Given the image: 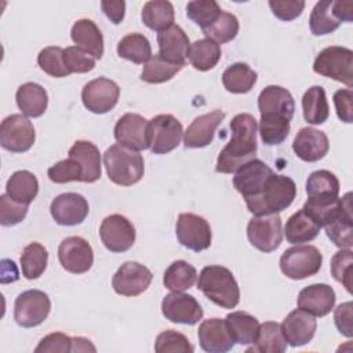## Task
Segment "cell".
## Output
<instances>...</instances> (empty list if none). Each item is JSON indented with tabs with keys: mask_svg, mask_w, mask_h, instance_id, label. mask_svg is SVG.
Segmentation results:
<instances>
[{
	"mask_svg": "<svg viewBox=\"0 0 353 353\" xmlns=\"http://www.w3.org/2000/svg\"><path fill=\"white\" fill-rule=\"evenodd\" d=\"M258 123L250 113H239L230 121L232 138L216 159V172L232 174L256 153Z\"/></svg>",
	"mask_w": 353,
	"mask_h": 353,
	"instance_id": "obj_1",
	"label": "cell"
},
{
	"mask_svg": "<svg viewBox=\"0 0 353 353\" xmlns=\"http://www.w3.org/2000/svg\"><path fill=\"white\" fill-rule=\"evenodd\" d=\"M307 201L303 208L324 228L339 205V181L328 170L312 172L306 181Z\"/></svg>",
	"mask_w": 353,
	"mask_h": 353,
	"instance_id": "obj_2",
	"label": "cell"
},
{
	"mask_svg": "<svg viewBox=\"0 0 353 353\" xmlns=\"http://www.w3.org/2000/svg\"><path fill=\"white\" fill-rule=\"evenodd\" d=\"M295 196V182L290 176L273 172L254 196L245 199V204L254 215L279 214L292 204Z\"/></svg>",
	"mask_w": 353,
	"mask_h": 353,
	"instance_id": "obj_3",
	"label": "cell"
},
{
	"mask_svg": "<svg viewBox=\"0 0 353 353\" xmlns=\"http://www.w3.org/2000/svg\"><path fill=\"white\" fill-rule=\"evenodd\" d=\"M197 288L211 302L223 309H233L240 302V288L233 273L221 265L203 268L199 276Z\"/></svg>",
	"mask_w": 353,
	"mask_h": 353,
	"instance_id": "obj_4",
	"label": "cell"
},
{
	"mask_svg": "<svg viewBox=\"0 0 353 353\" xmlns=\"http://www.w3.org/2000/svg\"><path fill=\"white\" fill-rule=\"evenodd\" d=\"M103 164L109 179L120 186H131L143 176L145 164L139 152L114 143L103 153Z\"/></svg>",
	"mask_w": 353,
	"mask_h": 353,
	"instance_id": "obj_5",
	"label": "cell"
},
{
	"mask_svg": "<svg viewBox=\"0 0 353 353\" xmlns=\"http://www.w3.org/2000/svg\"><path fill=\"white\" fill-rule=\"evenodd\" d=\"M313 70L317 74L353 87V51L346 47L331 46L321 50L314 62Z\"/></svg>",
	"mask_w": 353,
	"mask_h": 353,
	"instance_id": "obj_6",
	"label": "cell"
},
{
	"mask_svg": "<svg viewBox=\"0 0 353 353\" xmlns=\"http://www.w3.org/2000/svg\"><path fill=\"white\" fill-rule=\"evenodd\" d=\"M323 265V254L314 245H294L285 250L280 258V269L291 280H303L319 273Z\"/></svg>",
	"mask_w": 353,
	"mask_h": 353,
	"instance_id": "obj_7",
	"label": "cell"
},
{
	"mask_svg": "<svg viewBox=\"0 0 353 353\" xmlns=\"http://www.w3.org/2000/svg\"><path fill=\"white\" fill-rule=\"evenodd\" d=\"M51 301L40 290L21 292L14 302V320L23 328L40 325L50 314Z\"/></svg>",
	"mask_w": 353,
	"mask_h": 353,
	"instance_id": "obj_8",
	"label": "cell"
},
{
	"mask_svg": "<svg viewBox=\"0 0 353 353\" xmlns=\"http://www.w3.org/2000/svg\"><path fill=\"white\" fill-rule=\"evenodd\" d=\"M247 237L250 243L262 252L277 250L283 240L280 215H254L247 226Z\"/></svg>",
	"mask_w": 353,
	"mask_h": 353,
	"instance_id": "obj_9",
	"label": "cell"
},
{
	"mask_svg": "<svg viewBox=\"0 0 353 353\" xmlns=\"http://www.w3.org/2000/svg\"><path fill=\"white\" fill-rule=\"evenodd\" d=\"M183 128L172 114H157L149 120V148L154 154H165L178 148Z\"/></svg>",
	"mask_w": 353,
	"mask_h": 353,
	"instance_id": "obj_10",
	"label": "cell"
},
{
	"mask_svg": "<svg viewBox=\"0 0 353 353\" xmlns=\"http://www.w3.org/2000/svg\"><path fill=\"white\" fill-rule=\"evenodd\" d=\"M33 124L25 114L7 116L0 124V145L6 150L23 153L34 143Z\"/></svg>",
	"mask_w": 353,
	"mask_h": 353,
	"instance_id": "obj_11",
	"label": "cell"
},
{
	"mask_svg": "<svg viewBox=\"0 0 353 353\" xmlns=\"http://www.w3.org/2000/svg\"><path fill=\"white\" fill-rule=\"evenodd\" d=\"M175 234L181 245L194 252L207 250L211 245L210 223L200 215L192 212H182L178 216Z\"/></svg>",
	"mask_w": 353,
	"mask_h": 353,
	"instance_id": "obj_12",
	"label": "cell"
},
{
	"mask_svg": "<svg viewBox=\"0 0 353 353\" xmlns=\"http://www.w3.org/2000/svg\"><path fill=\"white\" fill-rule=\"evenodd\" d=\"M99 237L110 252H125L135 243V228L127 216L112 214L102 221Z\"/></svg>",
	"mask_w": 353,
	"mask_h": 353,
	"instance_id": "obj_13",
	"label": "cell"
},
{
	"mask_svg": "<svg viewBox=\"0 0 353 353\" xmlns=\"http://www.w3.org/2000/svg\"><path fill=\"white\" fill-rule=\"evenodd\" d=\"M120 97V87L108 77H98L88 81L81 90V101L85 109L95 114L112 110Z\"/></svg>",
	"mask_w": 353,
	"mask_h": 353,
	"instance_id": "obj_14",
	"label": "cell"
},
{
	"mask_svg": "<svg viewBox=\"0 0 353 353\" xmlns=\"http://www.w3.org/2000/svg\"><path fill=\"white\" fill-rule=\"evenodd\" d=\"M153 279L152 272L142 263L124 262L112 279V287L116 294L123 296H138L148 290Z\"/></svg>",
	"mask_w": 353,
	"mask_h": 353,
	"instance_id": "obj_15",
	"label": "cell"
},
{
	"mask_svg": "<svg viewBox=\"0 0 353 353\" xmlns=\"http://www.w3.org/2000/svg\"><path fill=\"white\" fill-rule=\"evenodd\" d=\"M58 259L66 272L81 274L91 269L94 263V251L83 237L70 236L61 241L58 247Z\"/></svg>",
	"mask_w": 353,
	"mask_h": 353,
	"instance_id": "obj_16",
	"label": "cell"
},
{
	"mask_svg": "<svg viewBox=\"0 0 353 353\" xmlns=\"http://www.w3.org/2000/svg\"><path fill=\"white\" fill-rule=\"evenodd\" d=\"M114 139L117 143L137 152L148 149L149 120L137 113L123 114L114 125Z\"/></svg>",
	"mask_w": 353,
	"mask_h": 353,
	"instance_id": "obj_17",
	"label": "cell"
},
{
	"mask_svg": "<svg viewBox=\"0 0 353 353\" xmlns=\"http://www.w3.org/2000/svg\"><path fill=\"white\" fill-rule=\"evenodd\" d=\"M163 316L176 324L194 325L203 319V309L193 295L171 292L161 301Z\"/></svg>",
	"mask_w": 353,
	"mask_h": 353,
	"instance_id": "obj_18",
	"label": "cell"
},
{
	"mask_svg": "<svg viewBox=\"0 0 353 353\" xmlns=\"http://www.w3.org/2000/svg\"><path fill=\"white\" fill-rule=\"evenodd\" d=\"M352 193L339 199V205L334 215L324 225L328 239L339 248H352L353 245V215Z\"/></svg>",
	"mask_w": 353,
	"mask_h": 353,
	"instance_id": "obj_19",
	"label": "cell"
},
{
	"mask_svg": "<svg viewBox=\"0 0 353 353\" xmlns=\"http://www.w3.org/2000/svg\"><path fill=\"white\" fill-rule=\"evenodd\" d=\"M50 212L58 225L74 226L87 218L90 207L84 196L69 192L62 193L52 200Z\"/></svg>",
	"mask_w": 353,
	"mask_h": 353,
	"instance_id": "obj_20",
	"label": "cell"
},
{
	"mask_svg": "<svg viewBox=\"0 0 353 353\" xmlns=\"http://www.w3.org/2000/svg\"><path fill=\"white\" fill-rule=\"evenodd\" d=\"M223 119H225V112L219 109H215L210 113L196 117L183 132L185 148L199 149V148L208 146L214 141L215 131Z\"/></svg>",
	"mask_w": 353,
	"mask_h": 353,
	"instance_id": "obj_21",
	"label": "cell"
},
{
	"mask_svg": "<svg viewBox=\"0 0 353 353\" xmlns=\"http://www.w3.org/2000/svg\"><path fill=\"white\" fill-rule=\"evenodd\" d=\"M280 325L287 343L292 347L309 343L313 339L317 330L314 316L299 307L287 314V317L283 320Z\"/></svg>",
	"mask_w": 353,
	"mask_h": 353,
	"instance_id": "obj_22",
	"label": "cell"
},
{
	"mask_svg": "<svg viewBox=\"0 0 353 353\" xmlns=\"http://www.w3.org/2000/svg\"><path fill=\"white\" fill-rule=\"evenodd\" d=\"M274 171L265 164L259 159H252L243 164L233 176V186L243 196V199H248L254 196L265 183V181Z\"/></svg>",
	"mask_w": 353,
	"mask_h": 353,
	"instance_id": "obj_23",
	"label": "cell"
},
{
	"mask_svg": "<svg viewBox=\"0 0 353 353\" xmlns=\"http://www.w3.org/2000/svg\"><path fill=\"white\" fill-rule=\"evenodd\" d=\"M335 299V291L332 287L319 283L301 290L296 305L299 309L310 313L314 317H324L334 309Z\"/></svg>",
	"mask_w": 353,
	"mask_h": 353,
	"instance_id": "obj_24",
	"label": "cell"
},
{
	"mask_svg": "<svg viewBox=\"0 0 353 353\" xmlns=\"http://www.w3.org/2000/svg\"><path fill=\"white\" fill-rule=\"evenodd\" d=\"M197 336L201 349L208 353H226L234 345L225 319L214 317L201 321L197 330Z\"/></svg>",
	"mask_w": 353,
	"mask_h": 353,
	"instance_id": "obj_25",
	"label": "cell"
},
{
	"mask_svg": "<svg viewBox=\"0 0 353 353\" xmlns=\"http://www.w3.org/2000/svg\"><path fill=\"white\" fill-rule=\"evenodd\" d=\"M157 44L159 55L163 59L181 66L186 65L190 43L188 34L179 25H172L171 28L160 32L157 34Z\"/></svg>",
	"mask_w": 353,
	"mask_h": 353,
	"instance_id": "obj_26",
	"label": "cell"
},
{
	"mask_svg": "<svg viewBox=\"0 0 353 353\" xmlns=\"http://www.w3.org/2000/svg\"><path fill=\"white\" fill-rule=\"evenodd\" d=\"M330 149L328 137L313 127L301 128L292 142V150L295 154L307 163L323 159Z\"/></svg>",
	"mask_w": 353,
	"mask_h": 353,
	"instance_id": "obj_27",
	"label": "cell"
},
{
	"mask_svg": "<svg viewBox=\"0 0 353 353\" xmlns=\"http://www.w3.org/2000/svg\"><path fill=\"white\" fill-rule=\"evenodd\" d=\"M258 109L261 114H280L291 120L295 110V102L288 90L280 85H268L258 97Z\"/></svg>",
	"mask_w": 353,
	"mask_h": 353,
	"instance_id": "obj_28",
	"label": "cell"
},
{
	"mask_svg": "<svg viewBox=\"0 0 353 353\" xmlns=\"http://www.w3.org/2000/svg\"><path fill=\"white\" fill-rule=\"evenodd\" d=\"M73 43L91 54L95 59H101L103 55V36L94 21L83 18L73 23L70 30Z\"/></svg>",
	"mask_w": 353,
	"mask_h": 353,
	"instance_id": "obj_29",
	"label": "cell"
},
{
	"mask_svg": "<svg viewBox=\"0 0 353 353\" xmlns=\"http://www.w3.org/2000/svg\"><path fill=\"white\" fill-rule=\"evenodd\" d=\"M320 229L321 226L317 221L302 207L288 218L284 226V236L291 244H302L316 239Z\"/></svg>",
	"mask_w": 353,
	"mask_h": 353,
	"instance_id": "obj_30",
	"label": "cell"
},
{
	"mask_svg": "<svg viewBox=\"0 0 353 353\" xmlns=\"http://www.w3.org/2000/svg\"><path fill=\"white\" fill-rule=\"evenodd\" d=\"M15 99L22 114L28 117H40L47 110V91L37 83H25L19 85Z\"/></svg>",
	"mask_w": 353,
	"mask_h": 353,
	"instance_id": "obj_31",
	"label": "cell"
},
{
	"mask_svg": "<svg viewBox=\"0 0 353 353\" xmlns=\"http://www.w3.org/2000/svg\"><path fill=\"white\" fill-rule=\"evenodd\" d=\"M228 331L234 343L254 345L259 331L258 320L247 312H232L225 319Z\"/></svg>",
	"mask_w": 353,
	"mask_h": 353,
	"instance_id": "obj_32",
	"label": "cell"
},
{
	"mask_svg": "<svg viewBox=\"0 0 353 353\" xmlns=\"http://www.w3.org/2000/svg\"><path fill=\"white\" fill-rule=\"evenodd\" d=\"M68 154L74 156L84 168V182L92 183L101 178L99 149L90 141H76Z\"/></svg>",
	"mask_w": 353,
	"mask_h": 353,
	"instance_id": "obj_33",
	"label": "cell"
},
{
	"mask_svg": "<svg viewBox=\"0 0 353 353\" xmlns=\"http://www.w3.org/2000/svg\"><path fill=\"white\" fill-rule=\"evenodd\" d=\"M6 193L17 203L29 205L39 193L37 178L26 170L14 172L6 185Z\"/></svg>",
	"mask_w": 353,
	"mask_h": 353,
	"instance_id": "obj_34",
	"label": "cell"
},
{
	"mask_svg": "<svg viewBox=\"0 0 353 353\" xmlns=\"http://www.w3.org/2000/svg\"><path fill=\"white\" fill-rule=\"evenodd\" d=\"M174 7L167 0L148 1L141 12L143 25L159 33L174 25Z\"/></svg>",
	"mask_w": 353,
	"mask_h": 353,
	"instance_id": "obj_35",
	"label": "cell"
},
{
	"mask_svg": "<svg viewBox=\"0 0 353 353\" xmlns=\"http://www.w3.org/2000/svg\"><path fill=\"white\" fill-rule=\"evenodd\" d=\"M303 117L309 124H323L330 116L325 91L321 85L310 87L302 97Z\"/></svg>",
	"mask_w": 353,
	"mask_h": 353,
	"instance_id": "obj_36",
	"label": "cell"
},
{
	"mask_svg": "<svg viewBox=\"0 0 353 353\" xmlns=\"http://www.w3.org/2000/svg\"><path fill=\"white\" fill-rule=\"evenodd\" d=\"M197 280V270L186 261H174L164 272L163 284L172 292H183L193 287Z\"/></svg>",
	"mask_w": 353,
	"mask_h": 353,
	"instance_id": "obj_37",
	"label": "cell"
},
{
	"mask_svg": "<svg viewBox=\"0 0 353 353\" xmlns=\"http://www.w3.org/2000/svg\"><path fill=\"white\" fill-rule=\"evenodd\" d=\"M287 349V341L281 331V325L276 321H265L259 324L255 346L247 349V352L261 353H283Z\"/></svg>",
	"mask_w": 353,
	"mask_h": 353,
	"instance_id": "obj_38",
	"label": "cell"
},
{
	"mask_svg": "<svg viewBox=\"0 0 353 353\" xmlns=\"http://www.w3.org/2000/svg\"><path fill=\"white\" fill-rule=\"evenodd\" d=\"M188 58L196 70L207 72L216 66L221 59V47L210 39L196 40L190 44Z\"/></svg>",
	"mask_w": 353,
	"mask_h": 353,
	"instance_id": "obj_39",
	"label": "cell"
},
{
	"mask_svg": "<svg viewBox=\"0 0 353 353\" xmlns=\"http://www.w3.org/2000/svg\"><path fill=\"white\" fill-rule=\"evenodd\" d=\"M256 77V72L252 70L247 63L236 62L223 72L222 83L223 87L232 94H245L254 87Z\"/></svg>",
	"mask_w": 353,
	"mask_h": 353,
	"instance_id": "obj_40",
	"label": "cell"
},
{
	"mask_svg": "<svg viewBox=\"0 0 353 353\" xmlns=\"http://www.w3.org/2000/svg\"><path fill=\"white\" fill-rule=\"evenodd\" d=\"M117 55L137 65L146 63L153 57L149 40L141 33L124 36L117 44Z\"/></svg>",
	"mask_w": 353,
	"mask_h": 353,
	"instance_id": "obj_41",
	"label": "cell"
},
{
	"mask_svg": "<svg viewBox=\"0 0 353 353\" xmlns=\"http://www.w3.org/2000/svg\"><path fill=\"white\" fill-rule=\"evenodd\" d=\"M341 23L342 22L336 18L334 12L332 0H321L316 3L309 18V26L314 36H324L332 33L339 28Z\"/></svg>",
	"mask_w": 353,
	"mask_h": 353,
	"instance_id": "obj_42",
	"label": "cell"
},
{
	"mask_svg": "<svg viewBox=\"0 0 353 353\" xmlns=\"http://www.w3.org/2000/svg\"><path fill=\"white\" fill-rule=\"evenodd\" d=\"M290 121L280 114H261L259 134L262 142L269 146L283 143L290 134Z\"/></svg>",
	"mask_w": 353,
	"mask_h": 353,
	"instance_id": "obj_43",
	"label": "cell"
},
{
	"mask_svg": "<svg viewBox=\"0 0 353 353\" xmlns=\"http://www.w3.org/2000/svg\"><path fill=\"white\" fill-rule=\"evenodd\" d=\"M48 262V252L40 243L28 244L21 255V269L22 274L28 280L39 279Z\"/></svg>",
	"mask_w": 353,
	"mask_h": 353,
	"instance_id": "obj_44",
	"label": "cell"
},
{
	"mask_svg": "<svg viewBox=\"0 0 353 353\" xmlns=\"http://www.w3.org/2000/svg\"><path fill=\"white\" fill-rule=\"evenodd\" d=\"M183 66L163 59L159 54L153 55L143 66L141 80L149 84H160L171 80Z\"/></svg>",
	"mask_w": 353,
	"mask_h": 353,
	"instance_id": "obj_45",
	"label": "cell"
},
{
	"mask_svg": "<svg viewBox=\"0 0 353 353\" xmlns=\"http://www.w3.org/2000/svg\"><path fill=\"white\" fill-rule=\"evenodd\" d=\"M239 29L240 25L237 17L230 12L222 11L212 25L203 29V33L207 36V39L215 41L216 44H223L232 41L237 36Z\"/></svg>",
	"mask_w": 353,
	"mask_h": 353,
	"instance_id": "obj_46",
	"label": "cell"
},
{
	"mask_svg": "<svg viewBox=\"0 0 353 353\" xmlns=\"http://www.w3.org/2000/svg\"><path fill=\"white\" fill-rule=\"evenodd\" d=\"M47 175L54 183L84 182V168L81 163L72 154H68V159L58 161L52 167H50Z\"/></svg>",
	"mask_w": 353,
	"mask_h": 353,
	"instance_id": "obj_47",
	"label": "cell"
},
{
	"mask_svg": "<svg viewBox=\"0 0 353 353\" xmlns=\"http://www.w3.org/2000/svg\"><path fill=\"white\" fill-rule=\"evenodd\" d=\"M222 10L219 4L214 0H193L186 6V15L196 25L203 29L212 25L221 15Z\"/></svg>",
	"mask_w": 353,
	"mask_h": 353,
	"instance_id": "obj_48",
	"label": "cell"
},
{
	"mask_svg": "<svg viewBox=\"0 0 353 353\" xmlns=\"http://www.w3.org/2000/svg\"><path fill=\"white\" fill-rule=\"evenodd\" d=\"M37 63L43 72L52 77H66L68 72L63 62V48L51 46L43 48L37 55Z\"/></svg>",
	"mask_w": 353,
	"mask_h": 353,
	"instance_id": "obj_49",
	"label": "cell"
},
{
	"mask_svg": "<svg viewBox=\"0 0 353 353\" xmlns=\"http://www.w3.org/2000/svg\"><path fill=\"white\" fill-rule=\"evenodd\" d=\"M154 350L157 353H168V352L192 353L194 352V346L189 342V339L183 334L175 330H165L157 335Z\"/></svg>",
	"mask_w": 353,
	"mask_h": 353,
	"instance_id": "obj_50",
	"label": "cell"
},
{
	"mask_svg": "<svg viewBox=\"0 0 353 353\" xmlns=\"http://www.w3.org/2000/svg\"><path fill=\"white\" fill-rule=\"evenodd\" d=\"M352 266L353 255L349 248H342L331 259V274L336 281L343 284L347 292H352Z\"/></svg>",
	"mask_w": 353,
	"mask_h": 353,
	"instance_id": "obj_51",
	"label": "cell"
},
{
	"mask_svg": "<svg viewBox=\"0 0 353 353\" xmlns=\"http://www.w3.org/2000/svg\"><path fill=\"white\" fill-rule=\"evenodd\" d=\"M63 62L69 73H87L95 66V58L77 46L63 48Z\"/></svg>",
	"mask_w": 353,
	"mask_h": 353,
	"instance_id": "obj_52",
	"label": "cell"
},
{
	"mask_svg": "<svg viewBox=\"0 0 353 353\" xmlns=\"http://www.w3.org/2000/svg\"><path fill=\"white\" fill-rule=\"evenodd\" d=\"M26 204L14 201L7 193L0 196V223L3 226H14L22 222L28 214Z\"/></svg>",
	"mask_w": 353,
	"mask_h": 353,
	"instance_id": "obj_53",
	"label": "cell"
},
{
	"mask_svg": "<svg viewBox=\"0 0 353 353\" xmlns=\"http://www.w3.org/2000/svg\"><path fill=\"white\" fill-rule=\"evenodd\" d=\"M269 7L273 15L281 21H292L298 18L303 8L305 1L302 0H270Z\"/></svg>",
	"mask_w": 353,
	"mask_h": 353,
	"instance_id": "obj_54",
	"label": "cell"
},
{
	"mask_svg": "<svg viewBox=\"0 0 353 353\" xmlns=\"http://www.w3.org/2000/svg\"><path fill=\"white\" fill-rule=\"evenodd\" d=\"M34 352L37 353L39 352H51V353L72 352V338L63 332L48 334L39 342Z\"/></svg>",
	"mask_w": 353,
	"mask_h": 353,
	"instance_id": "obj_55",
	"label": "cell"
},
{
	"mask_svg": "<svg viewBox=\"0 0 353 353\" xmlns=\"http://www.w3.org/2000/svg\"><path fill=\"white\" fill-rule=\"evenodd\" d=\"M334 105L341 121L347 124L353 121V92L350 88L338 90L334 94Z\"/></svg>",
	"mask_w": 353,
	"mask_h": 353,
	"instance_id": "obj_56",
	"label": "cell"
},
{
	"mask_svg": "<svg viewBox=\"0 0 353 353\" xmlns=\"http://www.w3.org/2000/svg\"><path fill=\"white\" fill-rule=\"evenodd\" d=\"M334 320L338 331L347 336H353V327H352V302L341 303L334 312Z\"/></svg>",
	"mask_w": 353,
	"mask_h": 353,
	"instance_id": "obj_57",
	"label": "cell"
},
{
	"mask_svg": "<svg viewBox=\"0 0 353 353\" xmlns=\"http://www.w3.org/2000/svg\"><path fill=\"white\" fill-rule=\"evenodd\" d=\"M101 8L105 15L114 23L119 25L124 19L125 3L123 0H105L101 1Z\"/></svg>",
	"mask_w": 353,
	"mask_h": 353,
	"instance_id": "obj_58",
	"label": "cell"
},
{
	"mask_svg": "<svg viewBox=\"0 0 353 353\" xmlns=\"http://www.w3.org/2000/svg\"><path fill=\"white\" fill-rule=\"evenodd\" d=\"M334 12L341 22L353 21V3L352 1H334Z\"/></svg>",
	"mask_w": 353,
	"mask_h": 353,
	"instance_id": "obj_59",
	"label": "cell"
},
{
	"mask_svg": "<svg viewBox=\"0 0 353 353\" xmlns=\"http://www.w3.org/2000/svg\"><path fill=\"white\" fill-rule=\"evenodd\" d=\"M95 346L90 339L83 336L72 338V352H95Z\"/></svg>",
	"mask_w": 353,
	"mask_h": 353,
	"instance_id": "obj_60",
	"label": "cell"
}]
</instances>
